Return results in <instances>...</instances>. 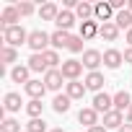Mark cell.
Listing matches in <instances>:
<instances>
[{
	"label": "cell",
	"instance_id": "cell-1",
	"mask_svg": "<svg viewBox=\"0 0 132 132\" xmlns=\"http://www.w3.org/2000/svg\"><path fill=\"white\" fill-rule=\"evenodd\" d=\"M29 34L31 31H26L23 26H11V29H5L3 31V42H5V47H21V44H29Z\"/></svg>",
	"mask_w": 132,
	"mask_h": 132
},
{
	"label": "cell",
	"instance_id": "cell-27",
	"mask_svg": "<svg viewBox=\"0 0 132 132\" xmlns=\"http://www.w3.org/2000/svg\"><path fill=\"white\" fill-rule=\"evenodd\" d=\"M75 16H78V18H83V21H91V18H93V5H88V3H78Z\"/></svg>",
	"mask_w": 132,
	"mask_h": 132
},
{
	"label": "cell",
	"instance_id": "cell-18",
	"mask_svg": "<svg viewBox=\"0 0 132 132\" xmlns=\"http://www.w3.org/2000/svg\"><path fill=\"white\" fill-rule=\"evenodd\" d=\"M29 70H31V73H47V70H49L44 54H31V57H29Z\"/></svg>",
	"mask_w": 132,
	"mask_h": 132
},
{
	"label": "cell",
	"instance_id": "cell-15",
	"mask_svg": "<svg viewBox=\"0 0 132 132\" xmlns=\"http://www.w3.org/2000/svg\"><path fill=\"white\" fill-rule=\"evenodd\" d=\"M83 83H86V88H88V91H96V93H101V88H104V83H106V80H104V75L96 70V73H88Z\"/></svg>",
	"mask_w": 132,
	"mask_h": 132
},
{
	"label": "cell",
	"instance_id": "cell-39",
	"mask_svg": "<svg viewBox=\"0 0 132 132\" xmlns=\"http://www.w3.org/2000/svg\"><path fill=\"white\" fill-rule=\"evenodd\" d=\"M49 132H65V129H60V127H57V129H49Z\"/></svg>",
	"mask_w": 132,
	"mask_h": 132
},
{
	"label": "cell",
	"instance_id": "cell-4",
	"mask_svg": "<svg viewBox=\"0 0 132 132\" xmlns=\"http://www.w3.org/2000/svg\"><path fill=\"white\" fill-rule=\"evenodd\" d=\"M18 21H21L18 8H16V5H8V8L3 11V16H0V31H5V29H11V26H18Z\"/></svg>",
	"mask_w": 132,
	"mask_h": 132
},
{
	"label": "cell",
	"instance_id": "cell-19",
	"mask_svg": "<svg viewBox=\"0 0 132 132\" xmlns=\"http://www.w3.org/2000/svg\"><path fill=\"white\" fill-rule=\"evenodd\" d=\"M29 73H31V70H29V65H16V68L11 70V80L26 86V83H29Z\"/></svg>",
	"mask_w": 132,
	"mask_h": 132
},
{
	"label": "cell",
	"instance_id": "cell-9",
	"mask_svg": "<svg viewBox=\"0 0 132 132\" xmlns=\"http://www.w3.org/2000/svg\"><path fill=\"white\" fill-rule=\"evenodd\" d=\"M78 122H80V124H86V127L91 129V127H96V124H98V111H96L93 106L80 109V111H78Z\"/></svg>",
	"mask_w": 132,
	"mask_h": 132
},
{
	"label": "cell",
	"instance_id": "cell-6",
	"mask_svg": "<svg viewBox=\"0 0 132 132\" xmlns=\"http://www.w3.org/2000/svg\"><path fill=\"white\" fill-rule=\"evenodd\" d=\"M111 16H117L114 8H111V3H96V5H93V18H96V21L109 23V21H114Z\"/></svg>",
	"mask_w": 132,
	"mask_h": 132
},
{
	"label": "cell",
	"instance_id": "cell-32",
	"mask_svg": "<svg viewBox=\"0 0 132 132\" xmlns=\"http://www.w3.org/2000/svg\"><path fill=\"white\" fill-rule=\"evenodd\" d=\"M83 42H86L83 36H73V39H70V47H68V49H70L73 54H78V52H83Z\"/></svg>",
	"mask_w": 132,
	"mask_h": 132
},
{
	"label": "cell",
	"instance_id": "cell-34",
	"mask_svg": "<svg viewBox=\"0 0 132 132\" xmlns=\"http://www.w3.org/2000/svg\"><path fill=\"white\" fill-rule=\"evenodd\" d=\"M124 62H129V65H132V47H127V49H124Z\"/></svg>",
	"mask_w": 132,
	"mask_h": 132
},
{
	"label": "cell",
	"instance_id": "cell-30",
	"mask_svg": "<svg viewBox=\"0 0 132 132\" xmlns=\"http://www.w3.org/2000/svg\"><path fill=\"white\" fill-rule=\"evenodd\" d=\"M44 60H47V65H49V70H57V65H60L57 49H47V52H44Z\"/></svg>",
	"mask_w": 132,
	"mask_h": 132
},
{
	"label": "cell",
	"instance_id": "cell-21",
	"mask_svg": "<svg viewBox=\"0 0 132 132\" xmlns=\"http://www.w3.org/2000/svg\"><path fill=\"white\" fill-rule=\"evenodd\" d=\"M129 106H132V96H129L127 91L114 93V109H117V111H127Z\"/></svg>",
	"mask_w": 132,
	"mask_h": 132
},
{
	"label": "cell",
	"instance_id": "cell-28",
	"mask_svg": "<svg viewBox=\"0 0 132 132\" xmlns=\"http://www.w3.org/2000/svg\"><path fill=\"white\" fill-rule=\"evenodd\" d=\"M0 60H3L5 65H11V62L18 60V52H16L13 47H3V49H0Z\"/></svg>",
	"mask_w": 132,
	"mask_h": 132
},
{
	"label": "cell",
	"instance_id": "cell-20",
	"mask_svg": "<svg viewBox=\"0 0 132 132\" xmlns=\"http://www.w3.org/2000/svg\"><path fill=\"white\" fill-rule=\"evenodd\" d=\"M57 16H60V8H57L54 3H44V5L39 8V18H42V21H57Z\"/></svg>",
	"mask_w": 132,
	"mask_h": 132
},
{
	"label": "cell",
	"instance_id": "cell-11",
	"mask_svg": "<svg viewBox=\"0 0 132 132\" xmlns=\"http://www.w3.org/2000/svg\"><path fill=\"white\" fill-rule=\"evenodd\" d=\"M122 62H124V54H122L119 49H106V52H104V65H106L109 70H117Z\"/></svg>",
	"mask_w": 132,
	"mask_h": 132
},
{
	"label": "cell",
	"instance_id": "cell-31",
	"mask_svg": "<svg viewBox=\"0 0 132 132\" xmlns=\"http://www.w3.org/2000/svg\"><path fill=\"white\" fill-rule=\"evenodd\" d=\"M0 132H21V122H16V119H3Z\"/></svg>",
	"mask_w": 132,
	"mask_h": 132
},
{
	"label": "cell",
	"instance_id": "cell-12",
	"mask_svg": "<svg viewBox=\"0 0 132 132\" xmlns=\"http://www.w3.org/2000/svg\"><path fill=\"white\" fill-rule=\"evenodd\" d=\"M98 36H101V39H106V42H117V39H119V26H117L114 21L101 23V26H98Z\"/></svg>",
	"mask_w": 132,
	"mask_h": 132
},
{
	"label": "cell",
	"instance_id": "cell-5",
	"mask_svg": "<svg viewBox=\"0 0 132 132\" xmlns=\"http://www.w3.org/2000/svg\"><path fill=\"white\" fill-rule=\"evenodd\" d=\"M80 62H83V68H88L91 73H96V68H98V65L104 62V54H101L98 49H86Z\"/></svg>",
	"mask_w": 132,
	"mask_h": 132
},
{
	"label": "cell",
	"instance_id": "cell-25",
	"mask_svg": "<svg viewBox=\"0 0 132 132\" xmlns=\"http://www.w3.org/2000/svg\"><path fill=\"white\" fill-rule=\"evenodd\" d=\"M5 111H21V96L18 93H5Z\"/></svg>",
	"mask_w": 132,
	"mask_h": 132
},
{
	"label": "cell",
	"instance_id": "cell-22",
	"mask_svg": "<svg viewBox=\"0 0 132 132\" xmlns=\"http://www.w3.org/2000/svg\"><path fill=\"white\" fill-rule=\"evenodd\" d=\"M114 23L119 26V31H122V29H124V31H129V29H132V13H129V8L119 11V13L114 16Z\"/></svg>",
	"mask_w": 132,
	"mask_h": 132
},
{
	"label": "cell",
	"instance_id": "cell-37",
	"mask_svg": "<svg viewBox=\"0 0 132 132\" xmlns=\"http://www.w3.org/2000/svg\"><path fill=\"white\" fill-rule=\"evenodd\" d=\"M119 132H132V124H124V127H122Z\"/></svg>",
	"mask_w": 132,
	"mask_h": 132
},
{
	"label": "cell",
	"instance_id": "cell-8",
	"mask_svg": "<svg viewBox=\"0 0 132 132\" xmlns=\"http://www.w3.org/2000/svg\"><path fill=\"white\" fill-rule=\"evenodd\" d=\"M93 109L101 111V114H109V111L114 109V96H109V93H96V96H93Z\"/></svg>",
	"mask_w": 132,
	"mask_h": 132
},
{
	"label": "cell",
	"instance_id": "cell-24",
	"mask_svg": "<svg viewBox=\"0 0 132 132\" xmlns=\"http://www.w3.org/2000/svg\"><path fill=\"white\" fill-rule=\"evenodd\" d=\"M98 21H83L80 23V36L83 39H93V36H98Z\"/></svg>",
	"mask_w": 132,
	"mask_h": 132
},
{
	"label": "cell",
	"instance_id": "cell-16",
	"mask_svg": "<svg viewBox=\"0 0 132 132\" xmlns=\"http://www.w3.org/2000/svg\"><path fill=\"white\" fill-rule=\"evenodd\" d=\"M23 91L29 93V98H39V101H42V96H44L47 86H44V80H29V83L23 86Z\"/></svg>",
	"mask_w": 132,
	"mask_h": 132
},
{
	"label": "cell",
	"instance_id": "cell-26",
	"mask_svg": "<svg viewBox=\"0 0 132 132\" xmlns=\"http://www.w3.org/2000/svg\"><path fill=\"white\" fill-rule=\"evenodd\" d=\"M42 109H44V104H42L39 98H31V101L26 104V114H29L31 119H39V117H42Z\"/></svg>",
	"mask_w": 132,
	"mask_h": 132
},
{
	"label": "cell",
	"instance_id": "cell-29",
	"mask_svg": "<svg viewBox=\"0 0 132 132\" xmlns=\"http://www.w3.org/2000/svg\"><path fill=\"white\" fill-rule=\"evenodd\" d=\"M26 132H47V122H44L42 117H39V119H29Z\"/></svg>",
	"mask_w": 132,
	"mask_h": 132
},
{
	"label": "cell",
	"instance_id": "cell-36",
	"mask_svg": "<svg viewBox=\"0 0 132 132\" xmlns=\"http://www.w3.org/2000/svg\"><path fill=\"white\" fill-rule=\"evenodd\" d=\"M127 124H132V106L127 109Z\"/></svg>",
	"mask_w": 132,
	"mask_h": 132
},
{
	"label": "cell",
	"instance_id": "cell-40",
	"mask_svg": "<svg viewBox=\"0 0 132 132\" xmlns=\"http://www.w3.org/2000/svg\"><path fill=\"white\" fill-rule=\"evenodd\" d=\"M129 13H132V0H129Z\"/></svg>",
	"mask_w": 132,
	"mask_h": 132
},
{
	"label": "cell",
	"instance_id": "cell-23",
	"mask_svg": "<svg viewBox=\"0 0 132 132\" xmlns=\"http://www.w3.org/2000/svg\"><path fill=\"white\" fill-rule=\"evenodd\" d=\"M70 101H73V98H70L68 93L54 96V101H52V109H54L57 114H68V111H70Z\"/></svg>",
	"mask_w": 132,
	"mask_h": 132
},
{
	"label": "cell",
	"instance_id": "cell-10",
	"mask_svg": "<svg viewBox=\"0 0 132 132\" xmlns=\"http://www.w3.org/2000/svg\"><path fill=\"white\" fill-rule=\"evenodd\" d=\"M104 127H106V129H122V127H124V117H122V111L111 109L109 114H104Z\"/></svg>",
	"mask_w": 132,
	"mask_h": 132
},
{
	"label": "cell",
	"instance_id": "cell-17",
	"mask_svg": "<svg viewBox=\"0 0 132 132\" xmlns=\"http://www.w3.org/2000/svg\"><path fill=\"white\" fill-rule=\"evenodd\" d=\"M65 86H68V91H65V93H68L73 101H75V98H83V96H86V91H88V88H86V83H80V80H70V83H65Z\"/></svg>",
	"mask_w": 132,
	"mask_h": 132
},
{
	"label": "cell",
	"instance_id": "cell-33",
	"mask_svg": "<svg viewBox=\"0 0 132 132\" xmlns=\"http://www.w3.org/2000/svg\"><path fill=\"white\" fill-rule=\"evenodd\" d=\"M16 8H18L21 16H31V13H34V3H26V0H23V3H18Z\"/></svg>",
	"mask_w": 132,
	"mask_h": 132
},
{
	"label": "cell",
	"instance_id": "cell-38",
	"mask_svg": "<svg viewBox=\"0 0 132 132\" xmlns=\"http://www.w3.org/2000/svg\"><path fill=\"white\" fill-rule=\"evenodd\" d=\"M124 39H127V42H129V47H132V29L127 31V36H124Z\"/></svg>",
	"mask_w": 132,
	"mask_h": 132
},
{
	"label": "cell",
	"instance_id": "cell-3",
	"mask_svg": "<svg viewBox=\"0 0 132 132\" xmlns=\"http://www.w3.org/2000/svg\"><path fill=\"white\" fill-rule=\"evenodd\" d=\"M60 70H62V75H65L68 83H70V80H78V78L83 75V62H78V60H65Z\"/></svg>",
	"mask_w": 132,
	"mask_h": 132
},
{
	"label": "cell",
	"instance_id": "cell-13",
	"mask_svg": "<svg viewBox=\"0 0 132 132\" xmlns=\"http://www.w3.org/2000/svg\"><path fill=\"white\" fill-rule=\"evenodd\" d=\"M57 31H70L73 29V23H75V13L73 11H60V16H57Z\"/></svg>",
	"mask_w": 132,
	"mask_h": 132
},
{
	"label": "cell",
	"instance_id": "cell-35",
	"mask_svg": "<svg viewBox=\"0 0 132 132\" xmlns=\"http://www.w3.org/2000/svg\"><path fill=\"white\" fill-rule=\"evenodd\" d=\"M88 132H106V127H104V124H96V127H91Z\"/></svg>",
	"mask_w": 132,
	"mask_h": 132
},
{
	"label": "cell",
	"instance_id": "cell-7",
	"mask_svg": "<svg viewBox=\"0 0 132 132\" xmlns=\"http://www.w3.org/2000/svg\"><path fill=\"white\" fill-rule=\"evenodd\" d=\"M62 80H65V75H62V70L57 68V70H47L44 73V86L49 88V91H60L62 88Z\"/></svg>",
	"mask_w": 132,
	"mask_h": 132
},
{
	"label": "cell",
	"instance_id": "cell-14",
	"mask_svg": "<svg viewBox=\"0 0 132 132\" xmlns=\"http://www.w3.org/2000/svg\"><path fill=\"white\" fill-rule=\"evenodd\" d=\"M49 39H52V49H62V47L68 49L73 34H70V31H54V34H49Z\"/></svg>",
	"mask_w": 132,
	"mask_h": 132
},
{
	"label": "cell",
	"instance_id": "cell-2",
	"mask_svg": "<svg viewBox=\"0 0 132 132\" xmlns=\"http://www.w3.org/2000/svg\"><path fill=\"white\" fill-rule=\"evenodd\" d=\"M49 44H52V39H49V34H47V31L36 29V31H31V34H29V47L34 49V54H44V52L49 49Z\"/></svg>",
	"mask_w": 132,
	"mask_h": 132
}]
</instances>
